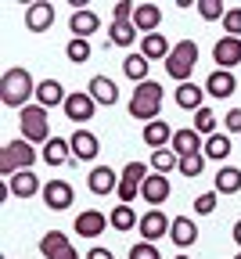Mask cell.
Instances as JSON below:
<instances>
[{"mask_svg": "<svg viewBox=\"0 0 241 259\" xmlns=\"http://www.w3.org/2000/svg\"><path fill=\"white\" fill-rule=\"evenodd\" d=\"M61 108H65V119H68V122H76V126L83 130V122H87V119H94L97 101H94L87 90H72V94H68V101H65Z\"/></svg>", "mask_w": 241, "mask_h": 259, "instance_id": "7", "label": "cell"}, {"mask_svg": "<svg viewBox=\"0 0 241 259\" xmlns=\"http://www.w3.org/2000/svg\"><path fill=\"white\" fill-rule=\"evenodd\" d=\"M148 69H151V61H148L141 51L126 54V61H123V72H126V79H133V83H144V79H148Z\"/></svg>", "mask_w": 241, "mask_h": 259, "instance_id": "28", "label": "cell"}, {"mask_svg": "<svg viewBox=\"0 0 241 259\" xmlns=\"http://www.w3.org/2000/svg\"><path fill=\"white\" fill-rule=\"evenodd\" d=\"M169 191H173V184H169V177H162V173H151L144 184H141V198L148 202V205H162L166 198H169Z\"/></svg>", "mask_w": 241, "mask_h": 259, "instance_id": "18", "label": "cell"}, {"mask_svg": "<svg viewBox=\"0 0 241 259\" xmlns=\"http://www.w3.org/2000/svg\"><path fill=\"white\" fill-rule=\"evenodd\" d=\"M162 101H166L162 83L144 79V83H137V90H133V97H130V105H126V108H130V115H133V119H141V122L148 126V122H155V119H158Z\"/></svg>", "mask_w": 241, "mask_h": 259, "instance_id": "2", "label": "cell"}, {"mask_svg": "<svg viewBox=\"0 0 241 259\" xmlns=\"http://www.w3.org/2000/svg\"><path fill=\"white\" fill-rule=\"evenodd\" d=\"M234 90H237V79H234V72L213 69L209 76H205V94H209V97H230Z\"/></svg>", "mask_w": 241, "mask_h": 259, "instance_id": "21", "label": "cell"}, {"mask_svg": "<svg viewBox=\"0 0 241 259\" xmlns=\"http://www.w3.org/2000/svg\"><path fill=\"white\" fill-rule=\"evenodd\" d=\"M40 255L44 259H79V252L72 248L68 234H61V231H47L40 238Z\"/></svg>", "mask_w": 241, "mask_h": 259, "instance_id": "9", "label": "cell"}, {"mask_svg": "<svg viewBox=\"0 0 241 259\" xmlns=\"http://www.w3.org/2000/svg\"><path fill=\"white\" fill-rule=\"evenodd\" d=\"M223 36H237L241 40V8H227V15H223Z\"/></svg>", "mask_w": 241, "mask_h": 259, "instance_id": "39", "label": "cell"}, {"mask_svg": "<svg viewBox=\"0 0 241 259\" xmlns=\"http://www.w3.org/2000/svg\"><path fill=\"white\" fill-rule=\"evenodd\" d=\"M87 259H115V252H112V248H101V245H97V248H90V252H87Z\"/></svg>", "mask_w": 241, "mask_h": 259, "instance_id": "45", "label": "cell"}, {"mask_svg": "<svg viewBox=\"0 0 241 259\" xmlns=\"http://www.w3.org/2000/svg\"><path fill=\"white\" fill-rule=\"evenodd\" d=\"M169 238H173V245H180V248H191V245L198 241V223H194L191 216H173Z\"/></svg>", "mask_w": 241, "mask_h": 259, "instance_id": "22", "label": "cell"}, {"mask_svg": "<svg viewBox=\"0 0 241 259\" xmlns=\"http://www.w3.org/2000/svg\"><path fill=\"white\" fill-rule=\"evenodd\" d=\"M213 61H216V69L234 72L237 65H241V40L237 36H220L213 44Z\"/></svg>", "mask_w": 241, "mask_h": 259, "instance_id": "8", "label": "cell"}, {"mask_svg": "<svg viewBox=\"0 0 241 259\" xmlns=\"http://www.w3.org/2000/svg\"><path fill=\"white\" fill-rule=\"evenodd\" d=\"M169 40L162 36V32H148V36H141V54L148 58V61H166L169 58Z\"/></svg>", "mask_w": 241, "mask_h": 259, "instance_id": "26", "label": "cell"}, {"mask_svg": "<svg viewBox=\"0 0 241 259\" xmlns=\"http://www.w3.org/2000/svg\"><path fill=\"white\" fill-rule=\"evenodd\" d=\"M68 144H72L76 162H94L101 155V141H97V134H90V130H76V134L68 137Z\"/></svg>", "mask_w": 241, "mask_h": 259, "instance_id": "13", "label": "cell"}, {"mask_svg": "<svg viewBox=\"0 0 241 259\" xmlns=\"http://www.w3.org/2000/svg\"><path fill=\"white\" fill-rule=\"evenodd\" d=\"M72 202H76V191H72V184L68 180H47L44 184V205L51 209V212H65V209H72Z\"/></svg>", "mask_w": 241, "mask_h": 259, "instance_id": "6", "label": "cell"}, {"mask_svg": "<svg viewBox=\"0 0 241 259\" xmlns=\"http://www.w3.org/2000/svg\"><path fill=\"white\" fill-rule=\"evenodd\" d=\"M18 130L29 144H47L51 141V119H47V108H40L36 101L25 105L18 112Z\"/></svg>", "mask_w": 241, "mask_h": 259, "instance_id": "5", "label": "cell"}, {"mask_svg": "<svg viewBox=\"0 0 241 259\" xmlns=\"http://www.w3.org/2000/svg\"><path fill=\"white\" fill-rule=\"evenodd\" d=\"M68 101V90L61 79H40L36 87V105L40 108H54V105H65Z\"/></svg>", "mask_w": 241, "mask_h": 259, "instance_id": "19", "label": "cell"}, {"mask_svg": "<svg viewBox=\"0 0 241 259\" xmlns=\"http://www.w3.org/2000/svg\"><path fill=\"white\" fill-rule=\"evenodd\" d=\"M126 259H162V252H158V245H151V241H137V245L126 252Z\"/></svg>", "mask_w": 241, "mask_h": 259, "instance_id": "40", "label": "cell"}, {"mask_svg": "<svg viewBox=\"0 0 241 259\" xmlns=\"http://www.w3.org/2000/svg\"><path fill=\"white\" fill-rule=\"evenodd\" d=\"M108 227H112V223H108V216L101 212V209H87V212L76 216V234H79V238H101Z\"/></svg>", "mask_w": 241, "mask_h": 259, "instance_id": "15", "label": "cell"}, {"mask_svg": "<svg viewBox=\"0 0 241 259\" xmlns=\"http://www.w3.org/2000/svg\"><path fill=\"white\" fill-rule=\"evenodd\" d=\"M68 29H72L76 40H90L94 32L101 29V18H97V11H90V8H72V15H68Z\"/></svg>", "mask_w": 241, "mask_h": 259, "instance_id": "11", "label": "cell"}, {"mask_svg": "<svg viewBox=\"0 0 241 259\" xmlns=\"http://www.w3.org/2000/svg\"><path fill=\"white\" fill-rule=\"evenodd\" d=\"M241 191V169L237 166H220L216 173V194H237Z\"/></svg>", "mask_w": 241, "mask_h": 259, "instance_id": "32", "label": "cell"}, {"mask_svg": "<svg viewBox=\"0 0 241 259\" xmlns=\"http://www.w3.org/2000/svg\"><path fill=\"white\" fill-rule=\"evenodd\" d=\"M173 259H191V255H173Z\"/></svg>", "mask_w": 241, "mask_h": 259, "instance_id": "47", "label": "cell"}, {"mask_svg": "<svg viewBox=\"0 0 241 259\" xmlns=\"http://www.w3.org/2000/svg\"><path fill=\"white\" fill-rule=\"evenodd\" d=\"M133 25H137V32H155L158 25H162V8L158 4H137V11H133Z\"/></svg>", "mask_w": 241, "mask_h": 259, "instance_id": "25", "label": "cell"}, {"mask_svg": "<svg viewBox=\"0 0 241 259\" xmlns=\"http://www.w3.org/2000/svg\"><path fill=\"white\" fill-rule=\"evenodd\" d=\"M133 11H137V4H130V0H119V4L112 8V22H133Z\"/></svg>", "mask_w": 241, "mask_h": 259, "instance_id": "43", "label": "cell"}, {"mask_svg": "<svg viewBox=\"0 0 241 259\" xmlns=\"http://www.w3.org/2000/svg\"><path fill=\"white\" fill-rule=\"evenodd\" d=\"M65 54H68V61L72 65H83V61H90V54H94V47H90V40H68V47H65Z\"/></svg>", "mask_w": 241, "mask_h": 259, "instance_id": "35", "label": "cell"}, {"mask_svg": "<svg viewBox=\"0 0 241 259\" xmlns=\"http://www.w3.org/2000/svg\"><path fill=\"white\" fill-rule=\"evenodd\" d=\"M119 177H123V180H130V184H137V187H141V184H144V180L151 177V169L144 166V162H126Z\"/></svg>", "mask_w": 241, "mask_h": 259, "instance_id": "37", "label": "cell"}, {"mask_svg": "<svg viewBox=\"0 0 241 259\" xmlns=\"http://www.w3.org/2000/svg\"><path fill=\"white\" fill-rule=\"evenodd\" d=\"M8 191H11V198H32V194H44V184L32 169H22L8 180Z\"/></svg>", "mask_w": 241, "mask_h": 259, "instance_id": "16", "label": "cell"}, {"mask_svg": "<svg viewBox=\"0 0 241 259\" xmlns=\"http://www.w3.org/2000/svg\"><path fill=\"white\" fill-rule=\"evenodd\" d=\"M54 18H58V11H54V4H47V0L25 8V29L29 32H47L54 25Z\"/></svg>", "mask_w": 241, "mask_h": 259, "instance_id": "14", "label": "cell"}, {"mask_svg": "<svg viewBox=\"0 0 241 259\" xmlns=\"http://www.w3.org/2000/svg\"><path fill=\"white\" fill-rule=\"evenodd\" d=\"M40 155L47 166H65V162H72V144H68V137H51Z\"/></svg>", "mask_w": 241, "mask_h": 259, "instance_id": "24", "label": "cell"}, {"mask_svg": "<svg viewBox=\"0 0 241 259\" xmlns=\"http://www.w3.org/2000/svg\"><path fill=\"white\" fill-rule=\"evenodd\" d=\"M202 97H205V90H202L198 83H180V87L173 90V105L194 115V112L202 108Z\"/></svg>", "mask_w": 241, "mask_h": 259, "instance_id": "23", "label": "cell"}, {"mask_svg": "<svg viewBox=\"0 0 241 259\" xmlns=\"http://www.w3.org/2000/svg\"><path fill=\"white\" fill-rule=\"evenodd\" d=\"M216 112L209 108V105H202L194 115H191V130H194V134H202V137H213V134H220V130H216Z\"/></svg>", "mask_w": 241, "mask_h": 259, "instance_id": "29", "label": "cell"}, {"mask_svg": "<svg viewBox=\"0 0 241 259\" xmlns=\"http://www.w3.org/2000/svg\"><path fill=\"white\" fill-rule=\"evenodd\" d=\"M223 130L234 137V134H241V108H230L227 115H223Z\"/></svg>", "mask_w": 241, "mask_h": 259, "instance_id": "44", "label": "cell"}, {"mask_svg": "<svg viewBox=\"0 0 241 259\" xmlns=\"http://www.w3.org/2000/svg\"><path fill=\"white\" fill-rule=\"evenodd\" d=\"M198 15H202V22H223L227 4H223V0H202V4H198Z\"/></svg>", "mask_w": 241, "mask_h": 259, "instance_id": "36", "label": "cell"}, {"mask_svg": "<svg viewBox=\"0 0 241 259\" xmlns=\"http://www.w3.org/2000/svg\"><path fill=\"white\" fill-rule=\"evenodd\" d=\"M194 65H198V44L194 40H180V44H173V51H169V58H166V76L177 87L191 83Z\"/></svg>", "mask_w": 241, "mask_h": 259, "instance_id": "3", "label": "cell"}, {"mask_svg": "<svg viewBox=\"0 0 241 259\" xmlns=\"http://www.w3.org/2000/svg\"><path fill=\"white\" fill-rule=\"evenodd\" d=\"M87 94L97 101V108H115V105H119V87H115V79H108V76H94V79L87 83Z\"/></svg>", "mask_w": 241, "mask_h": 259, "instance_id": "12", "label": "cell"}, {"mask_svg": "<svg viewBox=\"0 0 241 259\" xmlns=\"http://www.w3.org/2000/svg\"><path fill=\"white\" fill-rule=\"evenodd\" d=\"M169 141H173V130H169V122H166V119H155V122H148V126H144V144H148L151 151L169 148Z\"/></svg>", "mask_w": 241, "mask_h": 259, "instance_id": "27", "label": "cell"}, {"mask_svg": "<svg viewBox=\"0 0 241 259\" xmlns=\"http://www.w3.org/2000/svg\"><path fill=\"white\" fill-rule=\"evenodd\" d=\"M115 194H119V205H133L137 198H141V187H137V184H130V180H123V177H119V187H115Z\"/></svg>", "mask_w": 241, "mask_h": 259, "instance_id": "41", "label": "cell"}, {"mask_svg": "<svg viewBox=\"0 0 241 259\" xmlns=\"http://www.w3.org/2000/svg\"><path fill=\"white\" fill-rule=\"evenodd\" d=\"M32 162H36V148H32L25 137H18V141H8L4 144V151H0V177H15V173H22V169H32Z\"/></svg>", "mask_w": 241, "mask_h": 259, "instance_id": "4", "label": "cell"}, {"mask_svg": "<svg viewBox=\"0 0 241 259\" xmlns=\"http://www.w3.org/2000/svg\"><path fill=\"white\" fill-rule=\"evenodd\" d=\"M180 166V158H177V151L173 148H158V151H151V173H173Z\"/></svg>", "mask_w": 241, "mask_h": 259, "instance_id": "34", "label": "cell"}, {"mask_svg": "<svg viewBox=\"0 0 241 259\" xmlns=\"http://www.w3.org/2000/svg\"><path fill=\"white\" fill-rule=\"evenodd\" d=\"M205 169V151H198V155H187V158H180V166H177V173L180 177H198Z\"/></svg>", "mask_w": 241, "mask_h": 259, "instance_id": "38", "label": "cell"}, {"mask_svg": "<svg viewBox=\"0 0 241 259\" xmlns=\"http://www.w3.org/2000/svg\"><path fill=\"white\" fill-rule=\"evenodd\" d=\"M87 187H90V194L105 198V194H112V191L119 187V177H115V169H108V166H94V169L87 173Z\"/></svg>", "mask_w": 241, "mask_h": 259, "instance_id": "17", "label": "cell"}, {"mask_svg": "<svg viewBox=\"0 0 241 259\" xmlns=\"http://www.w3.org/2000/svg\"><path fill=\"white\" fill-rule=\"evenodd\" d=\"M169 148L177 151V158H187V155H198L205 144H202V134H194V130H173V141H169Z\"/></svg>", "mask_w": 241, "mask_h": 259, "instance_id": "20", "label": "cell"}, {"mask_svg": "<svg viewBox=\"0 0 241 259\" xmlns=\"http://www.w3.org/2000/svg\"><path fill=\"white\" fill-rule=\"evenodd\" d=\"M230 134H213L205 137V158H216V162H227L230 158Z\"/></svg>", "mask_w": 241, "mask_h": 259, "instance_id": "33", "label": "cell"}, {"mask_svg": "<svg viewBox=\"0 0 241 259\" xmlns=\"http://www.w3.org/2000/svg\"><path fill=\"white\" fill-rule=\"evenodd\" d=\"M216 198H220L216 191L198 194V198H194V212H198V216H213V212H216Z\"/></svg>", "mask_w": 241, "mask_h": 259, "instance_id": "42", "label": "cell"}, {"mask_svg": "<svg viewBox=\"0 0 241 259\" xmlns=\"http://www.w3.org/2000/svg\"><path fill=\"white\" fill-rule=\"evenodd\" d=\"M108 223L115 227L119 234H126V231H133V227H141V216L133 212V205H115L108 212Z\"/></svg>", "mask_w": 241, "mask_h": 259, "instance_id": "30", "label": "cell"}, {"mask_svg": "<svg viewBox=\"0 0 241 259\" xmlns=\"http://www.w3.org/2000/svg\"><path fill=\"white\" fill-rule=\"evenodd\" d=\"M169 227H173V220H169L162 209H148L144 216H141V227H137V231L144 234V241H158V238H169Z\"/></svg>", "mask_w": 241, "mask_h": 259, "instance_id": "10", "label": "cell"}, {"mask_svg": "<svg viewBox=\"0 0 241 259\" xmlns=\"http://www.w3.org/2000/svg\"><path fill=\"white\" fill-rule=\"evenodd\" d=\"M137 36H141V32H137L133 22H112V25H108V40H112L115 47H133Z\"/></svg>", "mask_w": 241, "mask_h": 259, "instance_id": "31", "label": "cell"}, {"mask_svg": "<svg viewBox=\"0 0 241 259\" xmlns=\"http://www.w3.org/2000/svg\"><path fill=\"white\" fill-rule=\"evenodd\" d=\"M36 79H32L29 69H22V65H15V69H8L4 76H0V101H4L8 108H25L29 97H36Z\"/></svg>", "mask_w": 241, "mask_h": 259, "instance_id": "1", "label": "cell"}, {"mask_svg": "<svg viewBox=\"0 0 241 259\" xmlns=\"http://www.w3.org/2000/svg\"><path fill=\"white\" fill-rule=\"evenodd\" d=\"M230 238H234V241H237V245H241V220H237V223H234V227H230Z\"/></svg>", "mask_w": 241, "mask_h": 259, "instance_id": "46", "label": "cell"}, {"mask_svg": "<svg viewBox=\"0 0 241 259\" xmlns=\"http://www.w3.org/2000/svg\"><path fill=\"white\" fill-rule=\"evenodd\" d=\"M234 259H241V252H237V255H234Z\"/></svg>", "mask_w": 241, "mask_h": 259, "instance_id": "48", "label": "cell"}]
</instances>
